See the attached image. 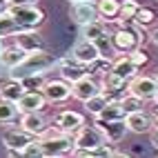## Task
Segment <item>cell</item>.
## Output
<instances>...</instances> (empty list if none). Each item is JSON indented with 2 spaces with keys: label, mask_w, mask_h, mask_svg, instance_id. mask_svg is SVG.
Masks as SVG:
<instances>
[{
  "label": "cell",
  "mask_w": 158,
  "mask_h": 158,
  "mask_svg": "<svg viewBox=\"0 0 158 158\" xmlns=\"http://www.w3.org/2000/svg\"><path fill=\"white\" fill-rule=\"evenodd\" d=\"M152 120H154V127H158V107H156L154 114H152Z\"/></svg>",
  "instance_id": "obj_39"
},
{
  "label": "cell",
  "mask_w": 158,
  "mask_h": 158,
  "mask_svg": "<svg viewBox=\"0 0 158 158\" xmlns=\"http://www.w3.org/2000/svg\"><path fill=\"white\" fill-rule=\"evenodd\" d=\"M96 94H100V85L89 76H82L80 80H76L71 85V98H76L80 102L89 100L91 96H96Z\"/></svg>",
  "instance_id": "obj_14"
},
{
  "label": "cell",
  "mask_w": 158,
  "mask_h": 158,
  "mask_svg": "<svg viewBox=\"0 0 158 158\" xmlns=\"http://www.w3.org/2000/svg\"><path fill=\"white\" fill-rule=\"evenodd\" d=\"M152 100H154V105H156V107H158V91H156V96H154Z\"/></svg>",
  "instance_id": "obj_42"
},
{
  "label": "cell",
  "mask_w": 158,
  "mask_h": 158,
  "mask_svg": "<svg viewBox=\"0 0 158 158\" xmlns=\"http://www.w3.org/2000/svg\"><path fill=\"white\" fill-rule=\"evenodd\" d=\"M129 58H131V62H134V65L138 67V69H140L143 65H147V60H149L143 49H134V51H129Z\"/></svg>",
  "instance_id": "obj_33"
},
{
  "label": "cell",
  "mask_w": 158,
  "mask_h": 158,
  "mask_svg": "<svg viewBox=\"0 0 158 158\" xmlns=\"http://www.w3.org/2000/svg\"><path fill=\"white\" fill-rule=\"evenodd\" d=\"M156 91H158V80L152 78V76H136L127 82V94H131V96L136 98H140V100H152L156 96Z\"/></svg>",
  "instance_id": "obj_4"
},
{
  "label": "cell",
  "mask_w": 158,
  "mask_h": 158,
  "mask_svg": "<svg viewBox=\"0 0 158 158\" xmlns=\"http://www.w3.org/2000/svg\"><path fill=\"white\" fill-rule=\"evenodd\" d=\"M140 36L138 31L129 29L127 20H120V29L116 31V34H111V49L120 51V54H129V51L138 49V43H140Z\"/></svg>",
  "instance_id": "obj_3"
},
{
  "label": "cell",
  "mask_w": 158,
  "mask_h": 158,
  "mask_svg": "<svg viewBox=\"0 0 158 158\" xmlns=\"http://www.w3.org/2000/svg\"><path fill=\"white\" fill-rule=\"evenodd\" d=\"M149 143H152L154 149H158V127H154V129L149 131Z\"/></svg>",
  "instance_id": "obj_35"
},
{
  "label": "cell",
  "mask_w": 158,
  "mask_h": 158,
  "mask_svg": "<svg viewBox=\"0 0 158 158\" xmlns=\"http://www.w3.org/2000/svg\"><path fill=\"white\" fill-rule=\"evenodd\" d=\"M40 143V149H43L45 156L49 158H62V156H69L73 154V136H67V134H58L54 138H38Z\"/></svg>",
  "instance_id": "obj_2"
},
{
  "label": "cell",
  "mask_w": 158,
  "mask_h": 158,
  "mask_svg": "<svg viewBox=\"0 0 158 158\" xmlns=\"http://www.w3.org/2000/svg\"><path fill=\"white\" fill-rule=\"evenodd\" d=\"M125 109L120 107V100H109L107 102V107H105L98 116H96V120L100 123H116V120H125Z\"/></svg>",
  "instance_id": "obj_22"
},
{
  "label": "cell",
  "mask_w": 158,
  "mask_h": 158,
  "mask_svg": "<svg viewBox=\"0 0 158 158\" xmlns=\"http://www.w3.org/2000/svg\"><path fill=\"white\" fill-rule=\"evenodd\" d=\"M107 102H109V98H107V94H96V96H91L89 100H85V102H82V105H85V111L87 114H91L94 116V118H96V116L105 109V107H107Z\"/></svg>",
  "instance_id": "obj_25"
},
{
  "label": "cell",
  "mask_w": 158,
  "mask_h": 158,
  "mask_svg": "<svg viewBox=\"0 0 158 158\" xmlns=\"http://www.w3.org/2000/svg\"><path fill=\"white\" fill-rule=\"evenodd\" d=\"M51 65H54V58H51L45 49H40V51H34V54H27L25 62H23L20 67H27V69H29L27 73H38V71L51 67Z\"/></svg>",
  "instance_id": "obj_19"
},
{
  "label": "cell",
  "mask_w": 158,
  "mask_h": 158,
  "mask_svg": "<svg viewBox=\"0 0 158 158\" xmlns=\"http://www.w3.org/2000/svg\"><path fill=\"white\" fill-rule=\"evenodd\" d=\"M125 125H127V131H131V134H149L154 129V120L149 114H145V109L127 114L125 116Z\"/></svg>",
  "instance_id": "obj_13"
},
{
  "label": "cell",
  "mask_w": 158,
  "mask_h": 158,
  "mask_svg": "<svg viewBox=\"0 0 158 158\" xmlns=\"http://www.w3.org/2000/svg\"><path fill=\"white\" fill-rule=\"evenodd\" d=\"M156 80H158V76H156Z\"/></svg>",
  "instance_id": "obj_45"
},
{
  "label": "cell",
  "mask_w": 158,
  "mask_h": 158,
  "mask_svg": "<svg viewBox=\"0 0 158 158\" xmlns=\"http://www.w3.org/2000/svg\"><path fill=\"white\" fill-rule=\"evenodd\" d=\"M25 58H27V51H23L20 47L11 45V47L2 49V54H0V65L7 67V69H18L25 62Z\"/></svg>",
  "instance_id": "obj_20"
},
{
  "label": "cell",
  "mask_w": 158,
  "mask_h": 158,
  "mask_svg": "<svg viewBox=\"0 0 158 158\" xmlns=\"http://www.w3.org/2000/svg\"><path fill=\"white\" fill-rule=\"evenodd\" d=\"M82 76H87V71H85V65H80L78 60H73L71 58H62L60 60V78L69 82V85H73L76 80H80Z\"/></svg>",
  "instance_id": "obj_16"
},
{
  "label": "cell",
  "mask_w": 158,
  "mask_h": 158,
  "mask_svg": "<svg viewBox=\"0 0 158 158\" xmlns=\"http://www.w3.org/2000/svg\"><path fill=\"white\" fill-rule=\"evenodd\" d=\"M43 91V96L47 102H65L71 98V85L69 82H65L62 78L58 80H47L45 82V87L40 89Z\"/></svg>",
  "instance_id": "obj_9"
},
{
  "label": "cell",
  "mask_w": 158,
  "mask_h": 158,
  "mask_svg": "<svg viewBox=\"0 0 158 158\" xmlns=\"http://www.w3.org/2000/svg\"><path fill=\"white\" fill-rule=\"evenodd\" d=\"M14 38H16V47H20L23 51H27V54L45 49V40L36 29H18L14 34Z\"/></svg>",
  "instance_id": "obj_8"
},
{
  "label": "cell",
  "mask_w": 158,
  "mask_h": 158,
  "mask_svg": "<svg viewBox=\"0 0 158 158\" xmlns=\"http://www.w3.org/2000/svg\"><path fill=\"white\" fill-rule=\"evenodd\" d=\"M127 89V80H123L120 76H116V73L109 69L102 73V82H100V91L107 94L109 100H120V94Z\"/></svg>",
  "instance_id": "obj_10"
},
{
  "label": "cell",
  "mask_w": 158,
  "mask_h": 158,
  "mask_svg": "<svg viewBox=\"0 0 158 158\" xmlns=\"http://www.w3.org/2000/svg\"><path fill=\"white\" fill-rule=\"evenodd\" d=\"M96 11L105 20L116 18L118 11H120V2H118V0H98V2H96Z\"/></svg>",
  "instance_id": "obj_26"
},
{
  "label": "cell",
  "mask_w": 158,
  "mask_h": 158,
  "mask_svg": "<svg viewBox=\"0 0 158 158\" xmlns=\"http://www.w3.org/2000/svg\"><path fill=\"white\" fill-rule=\"evenodd\" d=\"M152 43H154V45H158V29L152 34Z\"/></svg>",
  "instance_id": "obj_40"
},
{
  "label": "cell",
  "mask_w": 158,
  "mask_h": 158,
  "mask_svg": "<svg viewBox=\"0 0 158 158\" xmlns=\"http://www.w3.org/2000/svg\"><path fill=\"white\" fill-rule=\"evenodd\" d=\"M45 105L47 100L43 91H25V96L16 102V107H18V114H29V111H43Z\"/></svg>",
  "instance_id": "obj_17"
},
{
  "label": "cell",
  "mask_w": 158,
  "mask_h": 158,
  "mask_svg": "<svg viewBox=\"0 0 158 158\" xmlns=\"http://www.w3.org/2000/svg\"><path fill=\"white\" fill-rule=\"evenodd\" d=\"M2 11H5V2L0 0V14H2Z\"/></svg>",
  "instance_id": "obj_43"
},
{
  "label": "cell",
  "mask_w": 158,
  "mask_h": 158,
  "mask_svg": "<svg viewBox=\"0 0 158 158\" xmlns=\"http://www.w3.org/2000/svg\"><path fill=\"white\" fill-rule=\"evenodd\" d=\"M5 11L16 20L18 27L23 29H36L45 23V14L43 9H38L36 5H9Z\"/></svg>",
  "instance_id": "obj_1"
},
{
  "label": "cell",
  "mask_w": 158,
  "mask_h": 158,
  "mask_svg": "<svg viewBox=\"0 0 158 158\" xmlns=\"http://www.w3.org/2000/svg\"><path fill=\"white\" fill-rule=\"evenodd\" d=\"M54 127H58L62 134H67V136H73L80 127H85V116L78 114V111H60L56 118H54Z\"/></svg>",
  "instance_id": "obj_6"
},
{
  "label": "cell",
  "mask_w": 158,
  "mask_h": 158,
  "mask_svg": "<svg viewBox=\"0 0 158 158\" xmlns=\"http://www.w3.org/2000/svg\"><path fill=\"white\" fill-rule=\"evenodd\" d=\"M154 18H156V14L152 11V9L140 7L138 11H136V16H134V23H136V25H140V27H145V25H152V23H154Z\"/></svg>",
  "instance_id": "obj_32"
},
{
  "label": "cell",
  "mask_w": 158,
  "mask_h": 158,
  "mask_svg": "<svg viewBox=\"0 0 158 158\" xmlns=\"http://www.w3.org/2000/svg\"><path fill=\"white\" fill-rule=\"evenodd\" d=\"M2 49H5V45H2V38H0V54H2Z\"/></svg>",
  "instance_id": "obj_44"
},
{
  "label": "cell",
  "mask_w": 158,
  "mask_h": 158,
  "mask_svg": "<svg viewBox=\"0 0 158 158\" xmlns=\"http://www.w3.org/2000/svg\"><path fill=\"white\" fill-rule=\"evenodd\" d=\"M82 36H85L87 40H91V43H96L98 38L107 36V29H105V25L100 23V20H96V23H89L82 27Z\"/></svg>",
  "instance_id": "obj_27"
},
{
  "label": "cell",
  "mask_w": 158,
  "mask_h": 158,
  "mask_svg": "<svg viewBox=\"0 0 158 158\" xmlns=\"http://www.w3.org/2000/svg\"><path fill=\"white\" fill-rule=\"evenodd\" d=\"M7 158H29V156H25L23 152H9V154H7Z\"/></svg>",
  "instance_id": "obj_38"
},
{
  "label": "cell",
  "mask_w": 158,
  "mask_h": 158,
  "mask_svg": "<svg viewBox=\"0 0 158 158\" xmlns=\"http://www.w3.org/2000/svg\"><path fill=\"white\" fill-rule=\"evenodd\" d=\"M71 156H73V158H96V154H94V152H85V149H73Z\"/></svg>",
  "instance_id": "obj_34"
},
{
  "label": "cell",
  "mask_w": 158,
  "mask_h": 158,
  "mask_svg": "<svg viewBox=\"0 0 158 158\" xmlns=\"http://www.w3.org/2000/svg\"><path fill=\"white\" fill-rule=\"evenodd\" d=\"M94 125H96L98 131L102 134L105 143H109V145L120 143L125 138V134H127V125H125V120H116V123H100V120H96Z\"/></svg>",
  "instance_id": "obj_12"
},
{
  "label": "cell",
  "mask_w": 158,
  "mask_h": 158,
  "mask_svg": "<svg viewBox=\"0 0 158 158\" xmlns=\"http://www.w3.org/2000/svg\"><path fill=\"white\" fill-rule=\"evenodd\" d=\"M105 143L102 134L98 131V127L94 125V127H80L76 134H73V147L76 149H85V152H91L100 147Z\"/></svg>",
  "instance_id": "obj_5"
},
{
  "label": "cell",
  "mask_w": 158,
  "mask_h": 158,
  "mask_svg": "<svg viewBox=\"0 0 158 158\" xmlns=\"http://www.w3.org/2000/svg\"><path fill=\"white\" fill-rule=\"evenodd\" d=\"M71 56H73V60H78L80 65H85V67L96 65V62L102 58L98 47L94 45L91 40H87V38H82V40H78V43L73 45V54Z\"/></svg>",
  "instance_id": "obj_7"
},
{
  "label": "cell",
  "mask_w": 158,
  "mask_h": 158,
  "mask_svg": "<svg viewBox=\"0 0 158 158\" xmlns=\"http://www.w3.org/2000/svg\"><path fill=\"white\" fill-rule=\"evenodd\" d=\"M138 9H140V5L136 2V0H123L118 16H120V20H134V16H136Z\"/></svg>",
  "instance_id": "obj_31"
},
{
  "label": "cell",
  "mask_w": 158,
  "mask_h": 158,
  "mask_svg": "<svg viewBox=\"0 0 158 158\" xmlns=\"http://www.w3.org/2000/svg\"><path fill=\"white\" fill-rule=\"evenodd\" d=\"M31 140H36V138L31 134H27L25 129H7L2 134V145L9 152H23Z\"/></svg>",
  "instance_id": "obj_15"
},
{
  "label": "cell",
  "mask_w": 158,
  "mask_h": 158,
  "mask_svg": "<svg viewBox=\"0 0 158 158\" xmlns=\"http://www.w3.org/2000/svg\"><path fill=\"white\" fill-rule=\"evenodd\" d=\"M9 5H36L38 0H7Z\"/></svg>",
  "instance_id": "obj_36"
},
{
  "label": "cell",
  "mask_w": 158,
  "mask_h": 158,
  "mask_svg": "<svg viewBox=\"0 0 158 158\" xmlns=\"http://www.w3.org/2000/svg\"><path fill=\"white\" fill-rule=\"evenodd\" d=\"M47 127H49V125H47V118L43 116V111H29V114L20 116V129H25L27 134L34 136V138L43 136V131Z\"/></svg>",
  "instance_id": "obj_11"
},
{
  "label": "cell",
  "mask_w": 158,
  "mask_h": 158,
  "mask_svg": "<svg viewBox=\"0 0 158 158\" xmlns=\"http://www.w3.org/2000/svg\"><path fill=\"white\" fill-rule=\"evenodd\" d=\"M111 71L116 73V76H120L123 80H131L134 76H136V71H138V67L131 62V58H129V54H123V56H118L114 62H111Z\"/></svg>",
  "instance_id": "obj_21"
},
{
  "label": "cell",
  "mask_w": 158,
  "mask_h": 158,
  "mask_svg": "<svg viewBox=\"0 0 158 158\" xmlns=\"http://www.w3.org/2000/svg\"><path fill=\"white\" fill-rule=\"evenodd\" d=\"M45 158H49V156H45Z\"/></svg>",
  "instance_id": "obj_46"
},
{
  "label": "cell",
  "mask_w": 158,
  "mask_h": 158,
  "mask_svg": "<svg viewBox=\"0 0 158 158\" xmlns=\"http://www.w3.org/2000/svg\"><path fill=\"white\" fill-rule=\"evenodd\" d=\"M16 80H20V85L25 87V91H40L45 87V82H47V78L43 76V71H38V73H27V76H20V78H16Z\"/></svg>",
  "instance_id": "obj_24"
},
{
  "label": "cell",
  "mask_w": 158,
  "mask_h": 158,
  "mask_svg": "<svg viewBox=\"0 0 158 158\" xmlns=\"http://www.w3.org/2000/svg\"><path fill=\"white\" fill-rule=\"evenodd\" d=\"M69 2H71V5H76V2H94V0H69ZM96 2H98V0H96Z\"/></svg>",
  "instance_id": "obj_41"
},
{
  "label": "cell",
  "mask_w": 158,
  "mask_h": 158,
  "mask_svg": "<svg viewBox=\"0 0 158 158\" xmlns=\"http://www.w3.org/2000/svg\"><path fill=\"white\" fill-rule=\"evenodd\" d=\"M120 107L125 109V114H131V111H143L145 109V100L131 96V94H127V96L120 98Z\"/></svg>",
  "instance_id": "obj_29"
},
{
  "label": "cell",
  "mask_w": 158,
  "mask_h": 158,
  "mask_svg": "<svg viewBox=\"0 0 158 158\" xmlns=\"http://www.w3.org/2000/svg\"><path fill=\"white\" fill-rule=\"evenodd\" d=\"M109 158H131V154H125V152H116V149H114Z\"/></svg>",
  "instance_id": "obj_37"
},
{
  "label": "cell",
  "mask_w": 158,
  "mask_h": 158,
  "mask_svg": "<svg viewBox=\"0 0 158 158\" xmlns=\"http://www.w3.org/2000/svg\"><path fill=\"white\" fill-rule=\"evenodd\" d=\"M18 116V107L14 102H7V100H0V125L5 123H11Z\"/></svg>",
  "instance_id": "obj_30"
},
{
  "label": "cell",
  "mask_w": 158,
  "mask_h": 158,
  "mask_svg": "<svg viewBox=\"0 0 158 158\" xmlns=\"http://www.w3.org/2000/svg\"><path fill=\"white\" fill-rule=\"evenodd\" d=\"M18 29H20V27L16 25V20L9 16L7 11L0 14V38H5V36H14Z\"/></svg>",
  "instance_id": "obj_28"
},
{
  "label": "cell",
  "mask_w": 158,
  "mask_h": 158,
  "mask_svg": "<svg viewBox=\"0 0 158 158\" xmlns=\"http://www.w3.org/2000/svg\"><path fill=\"white\" fill-rule=\"evenodd\" d=\"M71 18L76 20L80 27H85L89 23H96L98 20V11L94 2H76L71 7Z\"/></svg>",
  "instance_id": "obj_18"
},
{
  "label": "cell",
  "mask_w": 158,
  "mask_h": 158,
  "mask_svg": "<svg viewBox=\"0 0 158 158\" xmlns=\"http://www.w3.org/2000/svg\"><path fill=\"white\" fill-rule=\"evenodd\" d=\"M23 96H25V87L20 85V80H9V82H5V85L0 87V98L7 100V102L16 105Z\"/></svg>",
  "instance_id": "obj_23"
}]
</instances>
